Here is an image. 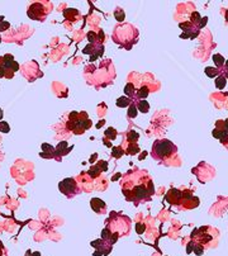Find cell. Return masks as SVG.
Instances as JSON below:
<instances>
[{
    "label": "cell",
    "mask_w": 228,
    "mask_h": 256,
    "mask_svg": "<svg viewBox=\"0 0 228 256\" xmlns=\"http://www.w3.org/2000/svg\"><path fill=\"white\" fill-rule=\"evenodd\" d=\"M226 81H227V79H226V77H223V76L217 77V79H216V88H218L219 90H221V89H223V88L226 86Z\"/></svg>",
    "instance_id": "cell-15"
},
{
    "label": "cell",
    "mask_w": 228,
    "mask_h": 256,
    "mask_svg": "<svg viewBox=\"0 0 228 256\" xmlns=\"http://www.w3.org/2000/svg\"><path fill=\"white\" fill-rule=\"evenodd\" d=\"M67 147V142L64 141V142H60L59 146L55 148V156H62L64 153H66L67 151H65V148Z\"/></svg>",
    "instance_id": "cell-8"
},
{
    "label": "cell",
    "mask_w": 228,
    "mask_h": 256,
    "mask_svg": "<svg viewBox=\"0 0 228 256\" xmlns=\"http://www.w3.org/2000/svg\"><path fill=\"white\" fill-rule=\"evenodd\" d=\"M10 131V127L7 122H0V132H4V133H8Z\"/></svg>",
    "instance_id": "cell-24"
},
{
    "label": "cell",
    "mask_w": 228,
    "mask_h": 256,
    "mask_svg": "<svg viewBox=\"0 0 228 256\" xmlns=\"http://www.w3.org/2000/svg\"><path fill=\"white\" fill-rule=\"evenodd\" d=\"M124 94L128 95V96H132L133 94H135V86H133L132 83H128L124 88Z\"/></svg>",
    "instance_id": "cell-17"
},
{
    "label": "cell",
    "mask_w": 228,
    "mask_h": 256,
    "mask_svg": "<svg viewBox=\"0 0 228 256\" xmlns=\"http://www.w3.org/2000/svg\"><path fill=\"white\" fill-rule=\"evenodd\" d=\"M59 189L61 193H64L66 196H69V198H71V196H74L79 193V188L76 185L75 179H72V178H67V179L60 181Z\"/></svg>",
    "instance_id": "cell-3"
},
{
    "label": "cell",
    "mask_w": 228,
    "mask_h": 256,
    "mask_svg": "<svg viewBox=\"0 0 228 256\" xmlns=\"http://www.w3.org/2000/svg\"><path fill=\"white\" fill-rule=\"evenodd\" d=\"M218 70L217 69H213V67H205V74L209 76V77H214L216 75H218Z\"/></svg>",
    "instance_id": "cell-19"
},
{
    "label": "cell",
    "mask_w": 228,
    "mask_h": 256,
    "mask_svg": "<svg viewBox=\"0 0 228 256\" xmlns=\"http://www.w3.org/2000/svg\"><path fill=\"white\" fill-rule=\"evenodd\" d=\"M194 252H195L197 255H202V254L204 252V246L200 245V244L194 242Z\"/></svg>",
    "instance_id": "cell-22"
},
{
    "label": "cell",
    "mask_w": 228,
    "mask_h": 256,
    "mask_svg": "<svg viewBox=\"0 0 228 256\" xmlns=\"http://www.w3.org/2000/svg\"><path fill=\"white\" fill-rule=\"evenodd\" d=\"M42 150H43V152L41 153L42 157H51L52 155L55 156V148H53L51 145L43 143V145H42Z\"/></svg>",
    "instance_id": "cell-7"
},
{
    "label": "cell",
    "mask_w": 228,
    "mask_h": 256,
    "mask_svg": "<svg viewBox=\"0 0 228 256\" xmlns=\"http://www.w3.org/2000/svg\"><path fill=\"white\" fill-rule=\"evenodd\" d=\"M47 14V12H45V7L42 3H34L29 7L28 9V17L31 19H45V15Z\"/></svg>",
    "instance_id": "cell-5"
},
{
    "label": "cell",
    "mask_w": 228,
    "mask_h": 256,
    "mask_svg": "<svg viewBox=\"0 0 228 256\" xmlns=\"http://www.w3.org/2000/svg\"><path fill=\"white\" fill-rule=\"evenodd\" d=\"M145 156H146V152H143V153L141 155V160H143V157H145Z\"/></svg>",
    "instance_id": "cell-31"
},
{
    "label": "cell",
    "mask_w": 228,
    "mask_h": 256,
    "mask_svg": "<svg viewBox=\"0 0 228 256\" xmlns=\"http://www.w3.org/2000/svg\"><path fill=\"white\" fill-rule=\"evenodd\" d=\"M136 228H137V233H142L143 229H145V226L142 223H137L136 225Z\"/></svg>",
    "instance_id": "cell-27"
},
{
    "label": "cell",
    "mask_w": 228,
    "mask_h": 256,
    "mask_svg": "<svg viewBox=\"0 0 228 256\" xmlns=\"http://www.w3.org/2000/svg\"><path fill=\"white\" fill-rule=\"evenodd\" d=\"M90 205H91V208L97 212V213H104L105 212V203L102 200V199H99V198H94V199H91L90 200Z\"/></svg>",
    "instance_id": "cell-6"
},
{
    "label": "cell",
    "mask_w": 228,
    "mask_h": 256,
    "mask_svg": "<svg viewBox=\"0 0 228 256\" xmlns=\"http://www.w3.org/2000/svg\"><path fill=\"white\" fill-rule=\"evenodd\" d=\"M226 70H227V71H228V60H227V61H226Z\"/></svg>",
    "instance_id": "cell-32"
},
{
    "label": "cell",
    "mask_w": 228,
    "mask_h": 256,
    "mask_svg": "<svg viewBox=\"0 0 228 256\" xmlns=\"http://www.w3.org/2000/svg\"><path fill=\"white\" fill-rule=\"evenodd\" d=\"M192 17H193V21H195V22H199V21H200V17H199L198 13H193Z\"/></svg>",
    "instance_id": "cell-29"
},
{
    "label": "cell",
    "mask_w": 228,
    "mask_h": 256,
    "mask_svg": "<svg viewBox=\"0 0 228 256\" xmlns=\"http://www.w3.org/2000/svg\"><path fill=\"white\" fill-rule=\"evenodd\" d=\"M88 39H89L91 43L95 42V41H97V34H95L94 32H89V33H88Z\"/></svg>",
    "instance_id": "cell-25"
},
{
    "label": "cell",
    "mask_w": 228,
    "mask_h": 256,
    "mask_svg": "<svg viewBox=\"0 0 228 256\" xmlns=\"http://www.w3.org/2000/svg\"><path fill=\"white\" fill-rule=\"evenodd\" d=\"M136 107H137V109H138L140 112H142V113H147V112L150 110V105H148V103H147L146 100H140L138 104H136Z\"/></svg>",
    "instance_id": "cell-10"
},
{
    "label": "cell",
    "mask_w": 228,
    "mask_h": 256,
    "mask_svg": "<svg viewBox=\"0 0 228 256\" xmlns=\"http://www.w3.org/2000/svg\"><path fill=\"white\" fill-rule=\"evenodd\" d=\"M176 151H178L176 146L169 140L155 141L154 146H152V156H154L155 159H159V160L167 159V157L176 153Z\"/></svg>",
    "instance_id": "cell-2"
},
{
    "label": "cell",
    "mask_w": 228,
    "mask_h": 256,
    "mask_svg": "<svg viewBox=\"0 0 228 256\" xmlns=\"http://www.w3.org/2000/svg\"><path fill=\"white\" fill-rule=\"evenodd\" d=\"M3 115H4V113H3V109L0 108V121H2V118H3Z\"/></svg>",
    "instance_id": "cell-30"
},
{
    "label": "cell",
    "mask_w": 228,
    "mask_h": 256,
    "mask_svg": "<svg viewBox=\"0 0 228 256\" xmlns=\"http://www.w3.org/2000/svg\"><path fill=\"white\" fill-rule=\"evenodd\" d=\"M138 137H140V134H138L137 132L131 131V132L128 133V136H127V138H128V141H129L131 143H136L137 140H138Z\"/></svg>",
    "instance_id": "cell-14"
},
{
    "label": "cell",
    "mask_w": 228,
    "mask_h": 256,
    "mask_svg": "<svg viewBox=\"0 0 228 256\" xmlns=\"http://www.w3.org/2000/svg\"><path fill=\"white\" fill-rule=\"evenodd\" d=\"M0 256H7V251H5V247L2 244V241H0Z\"/></svg>",
    "instance_id": "cell-26"
},
{
    "label": "cell",
    "mask_w": 228,
    "mask_h": 256,
    "mask_svg": "<svg viewBox=\"0 0 228 256\" xmlns=\"http://www.w3.org/2000/svg\"><path fill=\"white\" fill-rule=\"evenodd\" d=\"M114 17H116V19L118 22H122L124 19V12L122 9H117L116 12H114Z\"/></svg>",
    "instance_id": "cell-21"
},
{
    "label": "cell",
    "mask_w": 228,
    "mask_h": 256,
    "mask_svg": "<svg viewBox=\"0 0 228 256\" xmlns=\"http://www.w3.org/2000/svg\"><path fill=\"white\" fill-rule=\"evenodd\" d=\"M127 152L131 153V155H135V153H138V152H140V148H138V146H137L136 143H129Z\"/></svg>",
    "instance_id": "cell-18"
},
{
    "label": "cell",
    "mask_w": 228,
    "mask_h": 256,
    "mask_svg": "<svg viewBox=\"0 0 228 256\" xmlns=\"http://www.w3.org/2000/svg\"><path fill=\"white\" fill-rule=\"evenodd\" d=\"M207 22H208V19H207V18H202V19H200V24L198 26V28H203V27L207 24Z\"/></svg>",
    "instance_id": "cell-28"
},
{
    "label": "cell",
    "mask_w": 228,
    "mask_h": 256,
    "mask_svg": "<svg viewBox=\"0 0 228 256\" xmlns=\"http://www.w3.org/2000/svg\"><path fill=\"white\" fill-rule=\"evenodd\" d=\"M105 136L108 137V138L113 140V138H116V136H117V131L114 129V128H108L105 131Z\"/></svg>",
    "instance_id": "cell-20"
},
{
    "label": "cell",
    "mask_w": 228,
    "mask_h": 256,
    "mask_svg": "<svg viewBox=\"0 0 228 256\" xmlns=\"http://www.w3.org/2000/svg\"><path fill=\"white\" fill-rule=\"evenodd\" d=\"M226 77H227V79H228V72H227V74H226Z\"/></svg>",
    "instance_id": "cell-33"
},
{
    "label": "cell",
    "mask_w": 228,
    "mask_h": 256,
    "mask_svg": "<svg viewBox=\"0 0 228 256\" xmlns=\"http://www.w3.org/2000/svg\"><path fill=\"white\" fill-rule=\"evenodd\" d=\"M129 104H131L129 98H126V96H122V98H119V99L117 100V105H118L119 108H126V107H128Z\"/></svg>",
    "instance_id": "cell-12"
},
{
    "label": "cell",
    "mask_w": 228,
    "mask_h": 256,
    "mask_svg": "<svg viewBox=\"0 0 228 256\" xmlns=\"http://www.w3.org/2000/svg\"><path fill=\"white\" fill-rule=\"evenodd\" d=\"M213 61H214L217 67H221L224 64V57L222 55H219V53H216V55H213Z\"/></svg>",
    "instance_id": "cell-11"
},
{
    "label": "cell",
    "mask_w": 228,
    "mask_h": 256,
    "mask_svg": "<svg viewBox=\"0 0 228 256\" xmlns=\"http://www.w3.org/2000/svg\"><path fill=\"white\" fill-rule=\"evenodd\" d=\"M124 153V151L121 148V147H114L113 148V156L116 157V159H119V157Z\"/></svg>",
    "instance_id": "cell-23"
},
{
    "label": "cell",
    "mask_w": 228,
    "mask_h": 256,
    "mask_svg": "<svg viewBox=\"0 0 228 256\" xmlns=\"http://www.w3.org/2000/svg\"><path fill=\"white\" fill-rule=\"evenodd\" d=\"M148 94H150V89H148L147 86H142V88L137 91V96H138L140 100H145L146 98L148 96Z\"/></svg>",
    "instance_id": "cell-9"
},
{
    "label": "cell",
    "mask_w": 228,
    "mask_h": 256,
    "mask_svg": "<svg viewBox=\"0 0 228 256\" xmlns=\"http://www.w3.org/2000/svg\"><path fill=\"white\" fill-rule=\"evenodd\" d=\"M100 172H102V170H100V166L98 164V165H95L91 170H89V176H91V178H97Z\"/></svg>",
    "instance_id": "cell-16"
},
{
    "label": "cell",
    "mask_w": 228,
    "mask_h": 256,
    "mask_svg": "<svg viewBox=\"0 0 228 256\" xmlns=\"http://www.w3.org/2000/svg\"><path fill=\"white\" fill-rule=\"evenodd\" d=\"M123 188V194L129 202H135V200H142L146 199L148 196H151L155 193L154 183L150 178H140L136 179V183L132 184L131 181H127Z\"/></svg>",
    "instance_id": "cell-1"
},
{
    "label": "cell",
    "mask_w": 228,
    "mask_h": 256,
    "mask_svg": "<svg viewBox=\"0 0 228 256\" xmlns=\"http://www.w3.org/2000/svg\"><path fill=\"white\" fill-rule=\"evenodd\" d=\"M221 124L223 127H221L218 123H216V129L213 131V136L216 138L221 140L222 143H228V119L221 121Z\"/></svg>",
    "instance_id": "cell-4"
},
{
    "label": "cell",
    "mask_w": 228,
    "mask_h": 256,
    "mask_svg": "<svg viewBox=\"0 0 228 256\" xmlns=\"http://www.w3.org/2000/svg\"><path fill=\"white\" fill-rule=\"evenodd\" d=\"M137 112H138V109H137L136 104H135V103H132V104L129 105V108H128V117H131V118H136V117H137Z\"/></svg>",
    "instance_id": "cell-13"
}]
</instances>
